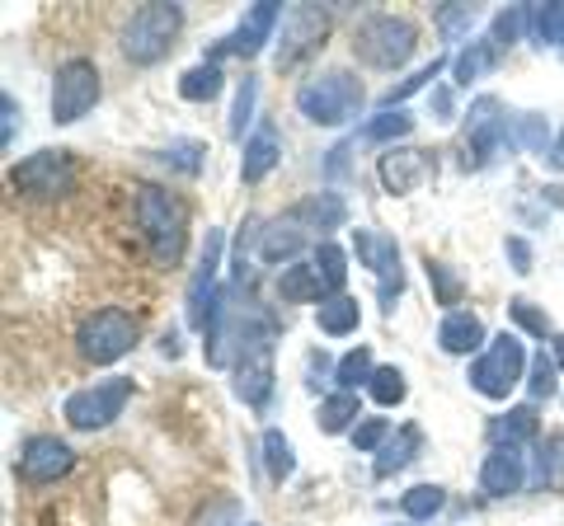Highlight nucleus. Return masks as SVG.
I'll return each mask as SVG.
<instances>
[{"label":"nucleus","mask_w":564,"mask_h":526,"mask_svg":"<svg viewBox=\"0 0 564 526\" xmlns=\"http://www.w3.org/2000/svg\"><path fill=\"white\" fill-rule=\"evenodd\" d=\"M137 221H141V235L151 244V259L161 263V269H174V263L184 259V240H188L184 202L161 184H141L137 188Z\"/></svg>","instance_id":"nucleus-1"},{"label":"nucleus","mask_w":564,"mask_h":526,"mask_svg":"<svg viewBox=\"0 0 564 526\" xmlns=\"http://www.w3.org/2000/svg\"><path fill=\"white\" fill-rule=\"evenodd\" d=\"M180 29H184V10L155 0V6L132 10V20L122 24V33H118V47H122V57H128L132 66H155L161 57H170Z\"/></svg>","instance_id":"nucleus-2"},{"label":"nucleus","mask_w":564,"mask_h":526,"mask_svg":"<svg viewBox=\"0 0 564 526\" xmlns=\"http://www.w3.org/2000/svg\"><path fill=\"white\" fill-rule=\"evenodd\" d=\"M419 47V29L404 20V14H367V20L352 29V57L362 66H377V72H395L414 57Z\"/></svg>","instance_id":"nucleus-3"},{"label":"nucleus","mask_w":564,"mask_h":526,"mask_svg":"<svg viewBox=\"0 0 564 526\" xmlns=\"http://www.w3.org/2000/svg\"><path fill=\"white\" fill-rule=\"evenodd\" d=\"M296 109H302V118H311L315 128H344V122L362 109V80L344 72V66L321 72L296 90Z\"/></svg>","instance_id":"nucleus-4"},{"label":"nucleus","mask_w":564,"mask_h":526,"mask_svg":"<svg viewBox=\"0 0 564 526\" xmlns=\"http://www.w3.org/2000/svg\"><path fill=\"white\" fill-rule=\"evenodd\" d=\"M236 395L245 405L263 409L273 395V325H245L240 353H236Z\"/></svg>","instance_id":"nucleus-5"},{"label":"nucleus","mask_w":564,"mask_h":526,"mask_svg":"<svg viewBox=\"0 0 564 526\" xmlns=\"http://www.w3.org/2000/svg\"><path fill=\"white\" fill-rule=\"evenodd\" d=\"M132 343H137V320H132V315L122 310V306L95 310L90 320L80 325V335H76L80 358L95 362V366H109V362H118V358H128Z\"/></svg>","instance_id":"nucleus-6"},{"label":"nucleus","mask_w":564,"mask_h":526,"mask_svg":"<svg viewBox=\"0 0 564 526\" xmlns=\"http://www.w3.org/2000/svg\"><path fill=\"white\" fill-rule=\"evenodd\" d=\"M522 366H527V348H522L518 335H508V329H503V335L489 339V348L475 358L470 385L485 399H508V395H513V385L522 381Z\"/></svg>","instance_id":"nucleus-7"},{"label":"nucleus","mask_w":564,"mask_h":526,"mask_svg":"<svg viewBox=\"0 0 564 526\" xmlns=\"http://www.w3.org/2000/svg\"><path fill=\"white\" fill-rule=\"evenodd\" d=\"M10 188L24 193L29 202H52L76 188V161L70 151H39L10 169Z\"/></svg>","instance_id":"nucleus-8"},{"label":"nucleus","mask_w":564,"mask_h":526,"mask_svg":"<svg viewBox=\"0 0 564 526\" xmlns=\"http://www.w3.org/2000/svg\"><path fill=\"white\" fill-rule=\"evenodd\" d=\"M104 85H99V66L90 57H70L57 66V80H52V118L70 128L99 103Z\"/></svg>","instance_id":"nucleus-9"},{"label":"nucleus","mask_w":564,"mask_h":526,"mask_svg":"<svg viewBox=\"0 0 564 526\" xmlns=\"http://www.w3.org/2000/svg\"><path fill=\"white\" fill-rule=\"evenodd\" d=\"M132 399V381L128 376H109V381H95L76 391L66 399V424L80 428V432H95V428H109L113 418L122 414V405Z\"/></svg>","instance_id":"nucleus-10"},{"label":"nucleus","mask_w":564,"mask_h":526,"mask_svg":"<svg viewBox=\"0 0 564 526\" xmlns=\"http://www.w3.org/2000/svg\"><path fill=\"white\" fill-rule=\"evenodd\" d=\"M352 254H358L362 269H372V273H377V283H381V306H386V310H395L400 292H404L400 244H395V235L372 231V226H358V231H352Z\"/></svg>","instance_id":"nucleus-11"},{"label":"nucleus","mask_w":564,"mask_h":526,"mask_svg":"<svg viewBox=\"0 0 564 526\" xmlns=\"http://www.w3.org/2000/svg\"><path fill=\"white\" fill-rule=\"evenodd\" d=\"M325 33H329V14L321 6H292L282 14V39L273 52V66L278 72H292V66L306 62L315 47H325Z\"/></svg>","instance_id":"nucleus-12"},{"label":"nucleus","mask_w":564,"mask_h":526,"mask_svg":"<svg viewBox=\"0 0 564 526\" xmlns=\"http://www.w3.org/2000/svg\"><path fill=\"white\" fill-rule=\"evenodd\" d=\"M508 122L513 118H503V103L494 95L470 103V118H466V169H485L494 155H499L503 136H508Z\"/></svg>","instance_id":"nucleus-13"},{"label":"nucleus","mask_w":564,"mask_h":526,"mask_svg":"<svg viewBox=\"0 0 564 526\" xmlns=\"http://www.w3.org/2000/svg\"><path fill=\"white\" fill-rule=\"evenodd\" d=\"M221 250H226V235L212 226L207 240H203V259H198V273H193V287H188V325L207 335V320H212V306H217V269H221Z\"/></svg>","instance_id":"nucleus-14"},{"label":"nucleus","mask_w":564,"mask_h":526,"mask_svg":"<svg viewBox=\"0 0 564 526\" xmlns=\"http://www.w3.org/2000/svg\"><path fill=\"white\" fill-rule=\"evenodd\" d=\"M76 465V451H70L62 437H29L20 447V480L24 484H57L62 475H70Z\"/></svg>","instance_id":"nucleus-15"},{"label":"nucleus","mask_w":564,"mask_h":526,"mask_svg":"<svg viewBox=\"0 0 564 526\" xmlns=\"http://www.w3.org/2000/svg\"><path fill=\"white\" fill-rule=\"evenodd\" d=\"M278 6L273 0H259V6H250V14L236 24L231 39H221L217 47H212V57L207 62H221V57H259L263 43L273 39V29H278Z\"/></svg>","instance_id":"nucleus-16"},{"label":"nucleus","mask_w":564,"mask_h":526,"mask_svg":"<svg viewBox=\"0 0 564 526\" xmlns=\"http://www.w3.org/2000/svg\"><path fill=\"white\" fill-rule=\"evenodd\" d=\"M433 169H437L433 155L429 151H414V146H391V151L381 155V165H377L386 193H395V198L414 193L423 179H433Z\"/></svg>","instance_id":"nucleus-17"},{"label":"nucleus","mask_w":564,"mask_h":526,"mask_svg":"<svg viewBox=\"0 0 564 526\" xmlns=\"http://www.w3.org/2000/svg\"><path fill=\"white\" fill-rule=\"evenodd\" d=\"M527 484V456L522 447H494L480 465V489L489 498H508Z\"/></svg>","instance_id":"nucleus-18"},{"label":"nucleus","mask_w":564,"mask_h":526,"mask_svg":"<svg viewBox=\"0 0 564 526\" xmlns=\"http://www.w3.org/2000/svg\"><path fill=\"white\" fill-rule=\"evenodd\" d=\"M306 250V226L296 221L292 212L288 217H278V221H269L259 231V259L263 263H288L292 269V259Z\"/></svg>","instance_id":"nucleus-19"},{"label":"nucleus","mask_w":564,"mask_h":526,"mask_svg":"<svg viewBox=\"0 0 564 526\" xmlns=\"http://www.w3.org/2000/svg\"><path fill=\"white\" fill-rule=\"evenodd\" d=\"M437 343H443V353L452 358H470L485 348V320L470 310H447L443 329H437Z\"/></svg>","instance_id":"nucleus-20"},{"label":"nucleus","mask_w":564,"mask_h":526,"mask_svg":"<svg viewBox=\"0 0 564 526\" xmlns=\"http://www.w3.org/2000/svg\"><path fill=\"white\" fill-rule=\"evenodd\" d=\"M278 132H273V122H263V128L245 142V155H240V179L245 184H259L263 174H269L273 165H278Z\"/></svg>","instance_id":"nucleus-21"},{"label":"nucleus","mask_w":564,"mask_h":526,"mask_svg":"<svg viewBox=\"0 0 564 526\" xmlns=\"http://www.w3.org/2000/svg\"><path fill=\"white\" fill-rule=\"evenodd\" d=\"M419 447H423V432L414 428V424H404V428H395L391 432V442L381 447V456H377V465H372V475L377 480H391L395 470H404L419 456Z\"/></svg>","instance_id":"nucleus-22"},{"label":"nucleus","mask_w":564,"mask_h":526,"mask_svg":"<svg viewBox=\"0 0 564 526\" xmlns=\"http://www.w3.org/2000/svg\"><path fill=\"white\" fill-rule=\"evenodd\" d=\"M292 217L302 221L306 231H339L344 217H348V207H344L339 193H315V198L292 207Z\"/></svg>","instance_id":"nucleus-23"},{"label":"nucleus","mask_w":564,"mask_h":526,"mask_svg":"<svg viewBox=\"0 0 564 526\" xmlns=\"http://www.w3.org/2000/svg\"><path fill=\"white\" fill-rule=\"evenodd\" d=\"M358 320H362V306H358V296H329V302H321L315 306V325H321V335H329V339H344V335H352L358 329Z\"/></svg>","instance_id":"nucleus-24"},{"label":"nucleus","mask_w":564,"mask_h":526,"mask_svg":"<svg viewBox=\"0 0 564 526\" xmlns=\"http://www.w3.org/2000/svg\"><path fill=\"white\" fill-rule=\"evenodd\" d=\"M536 489H545V494L564 489V428L545 432L536 442Z\"/></svg>","instance_id":"nucleus-25"},{"label":"nucleus","mask_w":564,"mask_h":526,"mask_svg":"<svg viewBox=\"0 0 564 526\" xmlns=\"http://www.w3.org/2000/svg\"><path fill=\"white\" fill-rule=\"evenodd\" d=\"M278 296H282V302H329V292H325L321 277H315L311 259L306 263H292V269H282Z\"/></svg>","instance_id":"nucleus-26"},{"label":"nucleus","mask_w":564,"mask_h":526,"mask_svg":"<svg viewBox=\"0 0 564 526\" xmlns=\"http://www.w3.org/2000/svg\"><path fill=\"white\" fill-rule=\"evenodd\" d=\"M494 447H522V442H532L536 437V405H518V409H508L503 418H494Z\"/></svg>","instance_id":"nucleus-27"},{"label":"nucleus","mask_w":564,"mask_h":526,"mask_svg":"<svg viewBox=\"0 0 564 526\" xmlns=\"http://www.w3.org/2000/svg\"><path fill=\"white\" fill-rule=\"evenodd\" d=\"M358 418H362V405H358V395H348V391L321 399V409H315V424H321V432H329V437L358 428Z\"/></svg>","instance_id":"nucleus-28"},{"label":"nucleus","mask_w":564,"mask_h":526,"mask_svg":"<svg viewBox=\"0 0 564 526\" xmlns=\"http://www.w3.org/2000/svg\"><path fill=\"white\" fill-rule=\"evenodd\" d=\"M311 269H315V277L325 283V292H329V296H339V292H344L348 254H344L334 240H321V244H315V250H311Z\"/></svg>","instance_id":"nucleus-29"},{"label":"nucleus","mask_w":564,"mask_h":526,"mask_svg":"<svg viewBox=\"0 0 564 526\" xmlns=\"http://www.w3.org/2000/svg\"><path fill=\"white\" fill-rule=\"evenodd\" d=\"M221 66L217 62H203V66H188V72L180 76V95L188 99V103H212L221 95Z\"/></svg>","instance_id":"nucleus-30"},{"label":"nucleus","mask_w":564,"mask_h":526,"mask_svg":"<svg viewBox=\"0 0 564 526\" xmlns=\"http://www.w3.org/2000/svg\"><path fill=\"white\" fill-rule=\"evenodd\" d=\"M494 62H499V47H494V43H470V47L456 52L452 76H456V85H470V80H480Z\"/></svg>","instance_id":"nucleus-31"},{"label":"nucleus","mask_w":564,"mask_h":526,"mask_svg":"<svg viewBox=\"0 0 564 526\" xmlns=\"http://www.w3.org/2000/svg\"><path fill=\"white\" fill-rule=\"evenodd\" d=\"M372 372H377V366H372V348L358 343L352 353H344V358H339V366H334V381H339V391H348V395H352L358 385L372 381Z\"/></svg>","instance_id":"nucleus-32"},{"label":"nucleus","mask_w":564,"mask_h":526,"mask_svg":"<svg viewBox=\"0 0 564 526\" xmlns=\"http://www.w3.org/2000/svg\"><path fill=\"white\" fill-rule=\"evenodd\" d=\"M443 503H447V494H443L437 484H414L410 494L400 498V513H404V517H414V522H429V517L443 513Z\"/></svg>","instance_id":"nucleus-33"},{"label":"nucleus","mask_w":564,"mask_h":526,"mask_svg":"<svg viewBox=\"0 0 564 526\" xmlns=\"http://www.w3.org/2000/svg\"><path fill=\"white\" fill-rule=\"evenodd\" d=\"M410 132H414V118L404 113V109H381V113L362 128L367 142H400V136H410Z\"/></svg>","instance_id":"nucleus-34"},{"label":"nucleus","mask_w":564,"mask_h":526,"mask_svg":"<svg viewBox=\"0 0 564 526\" xmlns=\"http://www.w3.org/2000/svg\"><path fill=\"white\" fill-rule=\"evenodd\" d=\"M367 395H372L381 409H391V405H400V399L410 395V385H404V372H400V366H377L372 381H367Z\"/></svg>","instance_id":"nucleus-35"},{"label":"nucleus","mask_w":564,"mask_h":526,"mask_svg":"<svg viewBox=\"0 0 564 526\" xmlns=\"http://www.w3.org/2000/svg\"><path fill=\"white\" fill-rule=\"evenodd\" d=\"M263 465H269V475H273V480H292V470H296L292 442H288V437H282L278 428L263 432Z\"/></svg>","instance_id":"nucleus-36"},{"label":"nucleus","mask_w":564,"mask_h":526,"mask_svg":"<svg viewBox=\"0 0 564 526\" xmlns=\"http://www.w3.org/2000/svg\"><path fill=\"white\" fill-rule=\"evenodd\" d=\"M532 10V39L564 47V0L560 6H527Z\"/></svg>","instance_id":"nucleus-37"},{"label":"nucleus","mask_w":564,"mask_h":526,"mask_svg":"<svg viewBox=\"0 0 564 526\" xmlns=\"http://www.w3.org/2000/svg\"><path fill=\"white\" fill-rule=\"evenodd\" d=\"M545 136H551V128H545L541 113H522L508 122V142L522 146V151H545Z\"/></svg>","instance_id":"nucleus-38"},{"label":"nucleus","mask_w":564,"mask_h":526,"mask_svg":"<svg viewBox=\"0 0 564 526\" xmlns=\"http://www.w3.org/2000/svg\"><path fill=\"white\" fill-rule=\"evenodd\" d=\"M527 29H532V10H527V6H513V10L494 14V47H513Z\"/></svg>","instance_id":"nucleus-39"},{"label":"nucleus","mask_w":564,"mask_h":526,"mask_svg":"<svg viewBox=\"0 0 564 526\" xmlns=\"http://www.w3.org/2000/svg\"><path fill=\"white\" fill-rule=\"evenodd\" d=\"M443 57H433L429 66H423V72H414L410 80H400V85H391V90H386V99H381V109H400V103L404 99H410L414 90H423V85H429V80H437V76H443Z\"/></svg>","instance_id":"nucleus-40"},{"label":"nucleus","mask_w":564,"mask_h":526,"mask_svg":"<svg viewBox=\"0 0 564 526\" xmlns=\"http://www.w3.org/2000/svg\"><path fill=\"white\" fill-rule=\"evenodd\" d=\"M423 269H429V283L437 292V306H462V277H456L447 263H437L433 254L423 259Z\"/></svg>","instance_id":"nucleus-41"},{"label":"nucleus","mask_w":564,"mask_h":526,"mask_svg":"<svg viewBox=\"0 0 564 526\" xmlns=\"http://www.w3.org/2000/svg\"><path fill=\"white\" fill-rule=\"evenodd\" d=\"M475 20H480V10H475V6H443V10H437V29H443L447 43H456L462 33H470Z\"/></svg>","instance_id":"nucleus-42"},{"label":"nucleus","mask_w":564,"mask_h":526,"mask_svg":"<svg viewBox=\"0 0 564 526\" xmlns=\"http://www.w3.org/2000/svg\"><path fill=\"white\" fill-rule=\"evenodd\" d=\"M203 155H207L203 142H170V146L161 151V161L174 165L180 174H198V169H203Z\"/></svg>","instance_id":"nucleus-43"},{"label":"nucleus","mask_w":564,"mask_h":526,"mask_svg":"<svg viewBox=\"0 0 564 526\" xmlns=\"http://www.w3.org/2000/svg\"><path fill=\"white\" fill-rule=\"evenodd\" d=\"M555 358H545V348L532 358V381H527V391H532V399H551L560 391V381H555Z\"/></svg>","instance_id":"nucleus-44"},{"label":"nucleus","mask_w":564,"mask_h":526,"mask_svg":"<svg viewBox=\"0 0 564 526\" xmlns=\"http://www.w3.org/2000/svg\"><path fill=\"white\" fill-rule=\"evenodd\" d=\"M508 315H513V320L527 329V335H536V339L551 335V320H545V310H536L532 302H527V296H513V302H508Z\"/></svg>","instance_id":"nucleus-45"},{"label":"nucleus","mask_w":564,"mask_h":526,"mask_svg":"<svg viewBox=\"0 0 564 526\" xmlns=\"http://www.w3.org/2000/svg\"><path fill=\"white\" fill-rule=\"evenodd\" d=\"M254 99H259V85L245 76L240 90H236V113H231V136H236V142L245 136V128H250V118H254Z\"/></svg>","instance_id":"nucleus-46"},{"label":"nucleus","mask_w":564,"mask_h":526,"mask_svg":"<svg viewBox=\"0 0 564 526\" xmlns=\"http://www.w3.org/2000/svg\"><path fill=\"white\" fill-rule=\"evenodd\" d=\"M386 442H391V424H386V418H362V424L352 428V447L358 451H381Z\"/></svg>","instance_id":"nucleus-47"},{"label":"nucleus","mask_w":564,"mask_h":526,"mask_svg":"<svg viewBox=\"0 0 564 526\" xmlns=\"http://www.w3.org/2000/svg\"><path fill=\"white\" fill-rule=\"evenodd\" d=\"M198 526H240V503L236 498H217L198 513Z\"/></svg>","instance_id":"nucleus-48"},{"label":"nucleus","mask_w":564,"mask_h":526,"mask_svg":"<svg viewBox=\"0 0 564 526\" xmlns=\"http://www.w3.org/2000/svg\"><path fill=\"white\" fill-rule=\"evenodd\" d=\"M14 118H20V109H14V95H0V142H6V151L14 146Z\"/></svg>","instance_id":"nucleus-49"},{"label":"nucleus","mask_w":564,"mask_h":526,"mask_svg":"<svg viewBox=\"0 0 564 526\" xmlns=\"http://www.w3.org/2000/svg\"><path fill=\"white\" fill-rule=\"evenodd\" d=\"M508 259H513V273H532V250H527V240L508 235Z\"/></svg>","instance_id":"nucleus-50"},{"label":"nucleus","mask_w":564,"mask_h":526,"mask_svg":"<svg viewBox=\"0 0 564 526\" xmlns=\"http://www.w3.org/2000/svg\"><path fill=\"white\" fill-rule=\"evenodd\" d=\"M545 165H551V169H560V174H564V136L555 142V151H545Z\"/></svg>","instance_id":"nucleus-51"},{"label":"nucleus","mask_w":564,"mask_h":526,"mask_svg":"<svg viewBox=\"0 0 564 526\" xmlns=\"http://www.w3.org/2000/svg\"><path fill=\"white\" fill-rule=\"evenodd\" d=\"M433 109L443 113V118H452V95H447V90H437V95H433Z\"/></svg>","instance_id":"nucleus-52"},{"label":"nucleus","mask_w":564,"mask_h":526,"mask_svg":"<svg viewBox=\"0 0 564 526\" xmlns=\"http://www.w3.org/2000/svg\"><path fill=\"white\" fill-rule=\"evenodd\" d=\"M250 526H259V522H250Z\"/></svg>","instance_id":"nucleus-53"}]
</instances>
